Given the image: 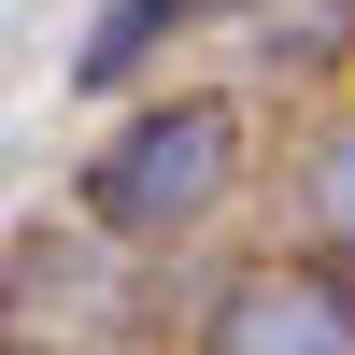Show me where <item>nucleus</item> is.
<instances>
[{"label": "nucleus", "mask_w": 355, "mask_h": 355, "mask_svg": "<svg viewBox=\"0 0 355 355\" xmlns=\"http://www.w3.org/2000/svg\"><path fill=\"white\" fill-rule=\"evenodd\" d=\"M214 185H227V114L214 100H171V114H142L128 142H114L100 171H85V199H100V227H185V214H214Z\"/></svg>", "instance_id": "nucleus-1"}, {"label": "nucleus", "mask_w": 355, "mask_h": 355, "mask_svg": "<svg viewBox=\"0 0 355 355\" xmlns=\"http://www.w3.org/2000/svg\"><path fill=\"white\" fill-rule=\"evenodd\" d=\"M171 15H185V0H114V15L85 28V57H71V71H85V85H128V71H142V43H157Z\"/></svg>", "instance_id": "nucleus-3"}, {"label": "nucleus", "mask_w": 355, "mask_h": 355, "mask_svg": "<svg viewBox=\"0 0 355 355\" xmlns=\"http://www.w3.org/2000/svg\"><path fill=\"white\" fill-rule=\"evenodd\" d=\"M199 355H355V270L341 256H299V270H242L214 299Z\"/></svg>", "instance_id": "nucleus-2"}]
</instances>
